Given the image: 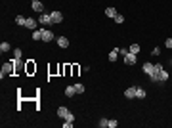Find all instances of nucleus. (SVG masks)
<instances>
[{"label": "nucleus", "mask_w": 172, "mask_h": 128, "mask_svg": "<svg viewBox=\"0 0 172 128\" xmlns=\"http://www.w3.org/2000/svg\"><path fill=\"white\" fill-rule=\"evenodd\" d=\"M117 56H119V48H115V50L109 54V61H115V59H117Z\"/></svg>", "instance_id": "nucleus-16"}, {"label": "nucleus", "mask_w": 172, "mask_h": 128, "mask_svg": "<svg viewBox=\"0 0 172 128\" xmlns=\"http://www.w3.org/2000/svg\"><path fill=\"white\" fill-rule=\"evenodd\" d=\"M136 97H140V99L141 97H145V90L143 88H136Z\"/></svg>", "instance_id": "nucleus-18"}, {"label": "nucleus", "mask_w": 172, "mask_h": 128, "mask_svg": "<svg viewBox=\"0 0 172 128\" xmlns=\"http://www.w3.org/2000/svg\"><path fill=\"white\" fill-rule=\"evenodd\" d=\"M67 115H69V109H67V107H57V117L65 119Z\"/></svg>", "instance_id": "nucleus-9"}, {"label": "nucleus", "mask_w": 172, "mask_h": 128, "mask_svg": "<svg viewBox=\"0 0 172 128\" xmlns=\"http://www.w3.org/2000/svg\"><path fill=\"white\" fill-rule=\"evenodd\" d=\"M71 126H73V122H69V121L63 122V128H71Z\"/></svg>", "instance_id": "nucleus-28"}, {"label": "nucleus", "mask_w": 172, "mask_h": 128, "mask_svg": "<svg viewBox=\"0 0 172 128\" xmlns=\"http://www.w3.org/2000/svg\"><path fill=\"white\" fill-rule=\"evenodd\" d=\"M113 19L117 21V23H122V21H124V15H119V13H117V15H115Z\"/></svg>", "instance_id": "nucleus-24"}, {"label": "nucleus", "mask_w": 172, "mask_h": 128, "mask_svg": "<svg viewBox=\"0 0 172 128\" xmlns=\"http://www.w3.org/2000/svg\"><path fill=\"white\" fill-rule=\"evenodd\" d=\"M33 10H35V12H44V4H42L40 0H35V2H33Z\"/></svg>", "instance_id": "nucleus-7"}, {"label": "nucleus", "mask_w": 172, "mask_h": 128, "mask_svg": "<svg viewBox=\"0 0 172 128\" xmlns=\"http://www.w3.org/2000/svg\"><path fill=\"white\" fill-rule=\"evenodd\" d=\"M166 78H168V73H166V71L163 69V71L159 73V80H166Z\"/></svg>", "instance_id": "nucleus-21"}, {"label": "nucleus", "mask_w": 172, "mask_h": 128, "mask_svg": "<svg viewBox=\"0 0 172 128\" xmlns=\"http://www.w3.org/2000/svg\"><path fill=\"white\" fill-rule=\"evenodd\" d=\"M75 94H76L75 86H67V88H65V96H67V97H73Z\"/></svg>", "instance_id": "nucleus-11"}, {"label": "nucleus", "mask_w": 172, "mask_h": 128, "mask_svg": "<svg viewBox=\"0 0 172 128\" xmlns=\"http://www.w3.org/2000/svg\"><path fill=\"white\" fill-rule=\"evenodd\" d=\"M161 71H163V65H161V63L153 65V73L149 75V78H151L153 82H157V80H159V73H161Z\"/></svg>", "instance_id": "nucleus-2"}, {"label": "nucleus", "mask_w": 172, "mask_h": 128, "mask_svg": "<svg viewBox=\"0 0 172 128\" xmlns=\"http://www.w3.org/2000/svg\"><path fill=\"white\" fill-rule=\"evenodd\" d=\"M100 126H102V128H107L109 126V121H107V119H102V121H100Z\"/></svg>", "instance_id": "nucleus-23"}, {"label": "nucleus", "mask_w": 172, "mask_h": 128, "mask_svg": "<svg viewBox=\"0 0 172 128\" xmlns=\"http://www.w3.org/2000/svg\"><path fill=\"white\" fill-rule=\"evenodd\" d=\"M56 42H57V46H59V48H67V46H69V40L65 38V36H57Z\"/></svg>", "instance_id": "nucleus-6"}, {"label": "nucleus", "mask_w": 172, "mask_h": 128, "mask_svg": "<svg viewBox=\"0 0 172 128\" xmlns=\"http://www.w3.org/2000/svg\"><path fill=\"white\" fill-rule=\"evenodd\" d=\"M25 17H23V15H17V17H15V23H17V25H25Z\"/></svg>", "instance_id": "nucleus-20"}, {"label": "nucleus", "mask_w": 172, "mask_h": 128, "mask_svg": "<svg viewBox=\"0 0 172 128\" xmlns=\"http://www.w3.org/2000/svg\"><path fill=\"white\" fill-rule=\"evenodd\" d=\"M105 15H107V17H115V15H117V10H115V8H107V10H105Z\"/></svg>", "instance_id": "nucleus-15"}, {"label": "nucleus", "mask_w": 172, "mask_h": 128, "mask_svg": "<svg viewBox=\"0 0 172 128\" xmlns=\"http://www.w3.org/2000/svg\"><path fill=\"white\" fill-rule=\"evenodd\" d=\"M25 27L35 31V29H37V21H35V19H27V21H25Z\"/></svg>", "instance_id": "nucleus-12"}, {"label": "nucleus", "mask_w": 172, "mask_h": 128, "mask_svg": "<svg viewBox=\"0 0 172 128\" xmlns=\"http://www.w3.org/2000/svg\"><path fill=\"white\" fill-rule=\"evenodd\" d=\"M40 23L42 25H52V19H50V13H44V15H40Z\"/></svg>", "instance_id": "nucleus-8"}, {"label": "nucleus", "mask_w": 172, "mask_h": 128, "mask_svg": "<svg viewBox=\"0 0 172 128\" xmlns=\"http://www.w3.org/2000/svg\"><path fill=\"white\" fill-rule=\"evenodd\" d=\"M128 52H130V54H138V52H140V44H132L128 48Z\"/></svg>", "instance_id": "nucleus-17"}, {"label": "nucleus", "mask_w": 172, "mask_h": 128, "mask_svg": "<svg viewBox=\"0 0 172 128\" xmlns=\"http://www.w3.org/2000/svg\"><path fill=\"white\" fill-rule=\"evenodd\" d=\"M33 40H42V29L40 31H37V29L33 31Z\"/></svg>", "instance_id": "nucleus-13"}, {"label": "nucleus", "mask_w": 172, "mask_h": 128, "mask_svg": "<svg viewBox=\"0 0 172 128\" xmlns=\"http://www.w3.org/2000/svg\"><path fill=\"white\" fill-rule=\"evenodd\" d=\"M13 71H15V59H13V61H8V63H4L0 77L4 78V77H8V75H13Z\"/></svg>", "instance_id": "nucleus-1"}, {"label": "nucleus", "mask_w": 172, "mask_h": 128, "mask_svg": "<svg viewBox=\"0 0 172 128\" xmlns=\"http://www.w3.org/2000/svg\"><path fill=\"white\" fill-rule=\"evenodd\" d=\"M0 52H2V54H4V52H10V44H8V42H2V44H0Z\"/></svg>", "instance_id": "nucleus-19"}, {"label": "nucleus", "mask_w": 172, "mask_h": 128, "mask_svg": "<svg viewBox=\"0 0 172 128\" xmlns=\"http://www.w3.org/2000/svg\"><path fill=\"white\" fill-rule=\"evenodd\" d=\"M13 56H15V59H19V58H21V50H15V52H13Z\"/></svg>", "instance_id": "nucleus-27"}, {"label": "nucleus", "mask_w": 172, "mask_h": 128, "mask_svg": "<svg viewBox=\"0 0 172 128\" xmlns=\"http://www.w3.org/2000/svg\"><path fill=\"white\" fill-rule=\"evenodd\" d=\"M124 63L126 65H134L136 63V54H130V52H128L126 56H124Z\"/></svg>", "instance_id": "nucleus-5"}, {"label": "nucleus", "mask_w": 172, "mask_h": 128, "mask_svg": "<svg viewBox=\"0 0 172 128\" xmlns=\"http://www.w3.org/2000/svg\"><path fill=\"white\" fill-rule=\"evenodd\" d=\"M143 73H145V75H151L153 73V63H145L143 65Z\"/></svg>", "instance_id": "nucleus-14"}, {"label": "nucleus", "mask_w": 172, "mask_h": 128, "mask_svg": "<svg viewBox=\"0 0 172 128\" xmlns=\"http://www.w3.org/2000/svg\"><path fill=\"white\" fill-rule=\"evenodd\" d=\"M42 40L44 42H52L54 40V32L48 31V29H42Z\"/></svg>", "instance_id": "nucleus-4"}, {"label": "nucleus", "mask_w": 172, "mask_h": 128, "mask_svg": "<svg viewBox=\"0 0 172 128\" xmlns=\"http://www.w3.org/2000/svg\"><path fill=\"white\" fill-rule=\"evenodd\" d=\"M75 90H76V94H82V92H84V86L78 82V84H75Z\"/></svg>", "instance_id": "nucleus-22"}, {"label": "nucleus", "mask_w": 172, "mask_h": 128, "mask_svg": "<svg viewBox=\"0 0 172 128\" xmlns=\"http://www.w3.org/2000/svg\"><path fill=\"white\" fill-rule=\"evenodd\" d=\"M117 124H119V122H117V121H109V126H107V128H115V126H117Z\"/></svg>", "instance_id": "nucleus-26"}, {"label": "nucleus", "mask_w": 172, "mask_h": 128, "mask_svg": "<svg viewBox=\"0 0 172 128\" xmlns=\"http://www.w3.org/2000/svg\"><path fill=\"white\" fill-rule=\"evenodd\" d=\"M124 96L130 99V97H136V88L134 86H130V88H126V92H124Z\"/></svg>", "instance_id": "nucleus-10"}, {"label": "nucleus", "mask_w": 172, "mask_h": 128, "mask_svg": "<svg viewBox=\"0 0 172 128\" xmlns=\"http://www.w3.org/2000/svg\"><path fill=\"white\" fill-rule=\"evenodd\" d=\"M165 44H166V48H172V38H166Z\"/></svg>", "instance_id": "nucleus-29"}, {"label": "nucleus", "mask_w": 172, "mask_h": 128, "mask_svg": "<svg viewBox=\"0 0 172 128\" xmlns=\"http://www.w3.org/2000/svg\"><path fill=\"white\" fill-rule=\"evenodd\" d=\"M50 19H52V23H61L63 21V15H61V12H50Z\"/></svg>", "instance_id": "nucleus-3"}, {"label": "nucleus", "mask_w": 172, "mask_h": 128, "mask_svg": "<svg viewBox=\"0 0 172 128\" xmlns=\"http://www.w3.org/2000/svg\"><path fill=\"white\" fill-rule=\"evenodd\" d=\"M65 121H69V122H75V115H73V113H69V115L65 117Z\"/></svg>", "instance_id": "nucleus-25"}]
</instances>
